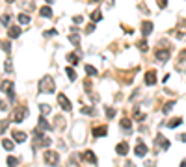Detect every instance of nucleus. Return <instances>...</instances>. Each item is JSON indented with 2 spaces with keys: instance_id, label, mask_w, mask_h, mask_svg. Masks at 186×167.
<instances>
[{
  "instance_id": "38",
  "label": "nucleus",
  "mask_w": 186,
  "mask_h": 167,
  "mask_svg": "<svg viewBox=\"0 0 186 167\" xmlns=\"http://www.w3.org/2000/svg\"><path fill=\"white\" fill-rule=\"evenodd\" d=\"M179 139H181L182 143H186V134H181V136H179Z\"/></svg>"
},
{
  "instance_id": "2",
  "label": "nucleus",
  "mask_w": 186,
  "mask_h": 167,
  "mask_svg": "<svg viewBox=\"0 0 186 167\" xmlns=\"http://www.w3.org/2000/svg\"><path fill=\"white\" fill-rule=\"evenodd\" d=\"M43 160H45V163H49V165H56L60 162V154L54 152V150H45Z\"/></svg>"
},
{
  "instance_id": "43",
  "label": "nucleus",
  "mask_w": 186,
  "mask_h": 167,
  "mask_svg": "<svg viewBox=\"0 0 186 167\" xmlns=\"http://www.w3.org/2000/svg\"><path fill=\"white\" fill-rule=\"evenodd\" d=\"M0 108H2V102H0Z\"/></svg>"
},
{
  "instance_id": "13",
  "label": "nucleus",
  "mask_w": 186,
  "mask_h": 167,
  "mask_svg": "<svg viewBox=\"0 0 186 167\" xmlns=\"http://www.w3.org/2000/svg\"><path fill=\"white\" fill-rule=\"evenodd\" d=\"M106 134H108L106 126H95V128H93V136H95V137H101V136H106Z\"/></svg>"
},
{
  "instance_id": "11",
  "label": "nucleus",
  "mask_w": 186,
  "mask_h": 167,
  "mask_svg": "<svg viewBox=\"0 0 186 167\" xmlns=\"http://www.w3.org/2000/svg\"><path fill=\"white\" fill-rule=\"evenodd\" d=\"M82 158H84L86 162H89V163H97V158H95V154L91 150H86L84 154H82Z\"/></svg>"
},
{
  "instance_id": "21",
  "label": "nucleus",
  "mask_w": 186,
  "mask_h": 167,
  "mask_svg": "<svg viewBox=\"0 0 186 167\" xmlns=\"http://www.w3.org/2000/svg\"><path fill=\"white\" fill-rule=\"evenodd\" d=\"M175 106V100H169V102H166V104H164V113H169V111H171V108H173Z\"/></svg>"
},
{
  "instance_id": "37",
  "label": "nucleus",
  "mask_w": 186,
  "mask_h": 167,
  "mask_svg": "<svg viewBox=\"0 0 186 167\" xmlns=\"http://www.w3.org/2000/svg\"><path fill=\"white\" fill-rule=\"evenodd\" d=\"M73 20H74V24H82V17H80V15H78V17H74Z\"/></svg>"
},
{
  "instance_id": "15",
  "label": "nucleus",
  "mask_w": 186,
  "mask_h": 167,
  "mask_svg": "<svg viewBox=\"0 0 186 167\" xmlns=\"http://www.w3.org/2000/svg\"><path fill=\"white\" fill-rule=\"evenodd\" d=\"M179 124H182V119H181V117H175V119H171V121L168 123V126H169V128H177Z\"/></svg>"
},
{
  "instance_id": "30",
  "label": "nucleus",
  "mask_w": 186,
  "mask_h": 167,
  "mask_svg": "<svg viewBox=\"0 0 186 167\" xmlns=\"http://www.w3.org/2000/svg\"><path fill=\"white\" fill-rule=\"evenodd\" d=\"M106 115H108V119L115 117V110H114V108H106Z\"/></svg>"
},
{
  "instance_id": "28",
  "label": "nucleus",
  "mask_w": 186,
  "mask_h": 167,
  "mask_svg": "<svg viewBox=\"0 0 186 167\" xmlns=\"http://www.w3.org/2000/svg\"><path fill=\"white\" fill-rule=\"evenodd\" d=\"M130 124H132V123H130V119H121V126L125 128V130L130 128Z\"/></svg>"
},
{
  "instance_id": "17",
  "label": "nucleus",
  "mask_w": 186,
  "mask_h": 167,
  "mask_svg": "<svg viewBox=\"0 0 186 167\" xmlns=\"http://www.w3.org/2000/svg\"><path fill=\"white\" fill-rule=\"evenodd\" d=\"M39 13H41V17H52V9L49 8V6L41 8V9H39Z\"/></svg>"
},
{
  "instance_id": "5",
  "label": "nucleus",
  "mask_w": 186,
  "mask_h": 167,
  "mask_svg": "<svg viewBox=\"0 0 186 167\" xmlns=\"http://www.w3.org/2000/svg\"><path fill=\"white\" fill-rule=\"evenodd\" d=\"M134 154H136V156H140V158H143V156L147 154V145L140 141V143L136 145V149H134Z\"/></svg>"
},
{
  "instance_id": "19",
  "label": "nucleus",
  "mask_w": 186,
  "mask_h": 167,
  "mask_svg": "<svg viewBox=\"0 0 186 167\" xmlns=\"http://www.w3.org/2000/svg\"><path fill=\"white\" fill-rule=\"evenodd\" d=\"M101 19H102V13H101V9H95V11L91 13V20H95V23H99Z\"/></svg>"
},
{
  "instance_id": "6",
  "label": "nucleus",
  "mask_w": 186,
  "mask_h": 167,
  "mask_svg": "<svg viewBox=\"0 0 186 167\" xmlns=\"http://www.w3.org/2000/svg\"><path fill=\"white\" fill-rule=\"evenodd\" d=\"M115 152H117L119 156H125V154H128V143H127V141H121V143H117V147H115Z\"/></svg>"
},
{
  "instance_id": "14",
  "label": "nucleus",
  "mask_w": 186,
  "mask_h": 167,
  "mask_svg": "<svg viewBox=\"0 0 186 167\" xmlns=\"http://www.w3.org/2000/svg\"><path fill=\"white\" fill-rule=\"evenodd\" d=\"M19 36H20V28H19V26H9V37L15 39V37H19Z\"/></svg>"
},
{
  "instance_id": "26",
  "label": "nucleus",
  "mask_w": 186,
  "mask_h": 167,
  "mask_svg": "<svg viewBox=\"0 0 186 167\" xmlns=\"http://www.w3.org/2000/svg\"><path fill=\"white\" fill-rule=\"evenodd\" d=\"M9 15H8V13H6V15H2V17H0V23H2L4 26H9Z\"/></svg>"
},
{
  "instance_id": "3",
  "label": "nucleus",
  "mask_w": 186,
  "mask_h": 167,
  "mask_svg": "<svg viewBox=\"0 0 186 167\" xmlns=\"http://www.w3.org/2000/svg\"><path fill=\"white\" fill-rule=\"evenodd\" d=\"M58 104L61 106V110H65V111H71V108H73V106H71V100H69L63 93L58 95Z\"/></svg>"
},
{
  "instance_id": "10",
  "label": "nucleus",
  "mask_w": 186,
  "mask_h": 167,
  "mask_svg": "<svg viewBox=\"0 0 186 167\" xmlns=\"http://www.w3.org/2000/svg\"><path fill=\"white\" fill-rule=\"evenodd\" d=\"M145 84H147V86H155V84H156V73L155 71L145 73Z\"/></svg>"
},
{
  "instance_id": "22",
  "label": "nucleus",
  "mask_w": 186,
  "mask_h": 167,
  "mask_svg": "<svg viewBox=\"0 0 186 167\" xmlns=\"http://www.w3.org/2000/svg\"><path fill=\"white\" fill-rule=\"evenodd\" d=\"M65 71H67V76H69V78H71V80H77V71H74L73 67H67Z\"/></svg>"
},
{
  "instance_id": "36",
  "label": "nucleus",
  "mask_w": 186,
  "mask_h": 167,
  "mask_svg": "<svg viewBox=\"0 0 186 167\" xmlns=\"http://www.w3.org/2000/svg\"><path fill=\"white\" fill-rule=\"evenodd\" d=\"M138 46H140L142 50H147V45H145V41H140V43H138Z\"/></svg>"
},
{
  "instance_id": "27",
  "label": "nucleus",
  "mask_w": 186,
  "mask_h": 167,
  "mask_svg": "<svg viewBox=\"0 0 186 167\" xmlns=\"http://www.w3.org/2000/svg\"><path fill=\"white\" fill-rule=\"evenodd\" d=\"M86 73H88V74H91V76H95V74H97V69L91 67V65H86Z\"/></svg>"
},
{
  "instance_id": "9",
  "label": "nucleus",
  "mask_w": 186,
  "mask_h": 167,
  "mask_svg": "<svg viewBox=\"0 0 186 167\" xmlns=\"http://www.w3.org/2000/svg\"><path fill=\"white\" fill-rule=\"evenodd\" d=\"M151 32H153V23H151V20H143V24H142V33L147 37Z\"/></svg>"
},
{
  "instance_id": "40",
  "label": "nucleus",
  "mask_w": 186,
  "mask_h": 167,
  "mask_svg": "<svg viewBox=\"0 0 186 167\" xmlns=\"http://www.w3.org/2000/svg\"><path fill=\"white\" fill-rule=\"evenodd\" d=\"M54 2V0H47V4H52Z\"/></svg>"
},
{
  "instance_id": "23",
  "label": "nucleus",
  "mask_w": 186,
  "mask_h": 167,
  "mask_svg": "<svg viewBox=\"0 0 186 167\" xmlns=\"http://www.w3.org/2000/svg\"><path fill=\"white\" fill-rule=\"evenodd\" d=\"M17 163H19V160L15 156H8V167H17Z\"/></svg>"
},
{
  "instance_id": "25",
  "label": "nucleus",
  "mask_w": 186,
  "mask_h": 167,
  "mask_svg": "<svg viewBox=\"0 0 186 167\" xmlns=\"http://www.w3.org/2000/svg\"><path fill=\"white\" fill-rule=\"evenodd\" d=\"M67 61L69 63H78V56L77 54H67Z\"/></svg>"
},
{
  "instance_id": "34",
  "label": "nucleus",
  "mask_w": 186,
  "mask_h": 167,
  "mask_svg": "<svg viewBox=\"0 0 186 167\" xmlns=\"http://www.w3.org/2000/svg\"><path fill=\"white\" fill-rule=\"evenodd\" d=\"M6 128H8V123H0V134H4Z\"/></svg>"
},
{
  "instance_id": "4",
  "label": "nucleus",
  "mask_w": 186,
  "mask_h": 167,
  "mask_svg": "<svg viewBox=\"0 0 186 167\" xmlns=\"http://www.w3.org/2000/svg\"><path fill=\"white\" fill-rule=\"evenodd\" d=\"M26 115H28V110L26 108H19V110H15V113H13V121L15 123H23L26 119Z\"/></svg>"
},
{
  "instance_id": "24",
  "label": "nucleus",
  "mask_w": 186,
  "mask_h": 167,
  "mask_svg": "<svg viewBox=\"0 0 186 167\" xmlns=\"http://www.w3.org/2000/svg\"><path fill=\"white\" fill-rule=\"evenodd\" d=\"M39 110H41V113H43V115H49L50 113V106H49V104H41Z\"/></svg>"
},
{
  "instance_id": "20",
  "label": "nucleus",
  "mask_w": 186,
  "mask_h": 167,
  "mask_svg": "<svg viewBox=\"0 0 186 167\" xmlns=\"http://www.w3.org/2000/svg\"><path fill=\"white\" fill-rule=\"evenodd\" d=\"M17 19H19V23H20V24H28V23H30V17L26 15V13H20Z\"/></svg>"
},
{
  "instance_id": "29",
  "label": "nucleus",
  "mask_w": 186,
  "mask_h": 167,
  "mask_svg": "<svg viewBox=\"0 0 186 167\" xmlns=\"http://www.w3.org/2000/svg\"><path fill=\"white\" fill-rule=\"evenodd\" d=\"M69 41H71L73 45H78V43H80V37L77 36V33H74V36H71V37H69Z\"/></svg>"
},
{
  "instance_id": "42",
  "label": "nucleus",
  "mask_w": 186,
  "mask_h": 167,
  "mask_svg": "<svg viewBox=\"0 0 186 167\" xmlns=\"http://www.w3.org/2000/svg\"><path fill=\"white\" fill-rule=\"evenodd\" d=\"M91 2H99V0H91Z\"/></svg>"
},
{
  "instance_id": "18",
  "label": "nucleus",
  "mask_w": 186,
  "mask_h": 167,
  "mask_svg": "<svg viewBox=\"0 0 186 167\" xmlns=\"http://www.w3.org/2000/svg\"><path fill=\"white\" fill-rule=\"evenodd\" d=\"M13 145H15V143H13L11 139H2V147H4L6 150H11V149H13Z\"/></svg>"
},
{
  "instance_id": "35",
  "label": "nucleus",
  "mask_w": 186,
  "mask_h": 167,
  "mask_svg": "<svg viewBox=\"0 0 186 167\" xmlns=\"http://www.w3.org/2000/svg\"><path fill=\"white\" fill-rule=\"evenodd\" d=\"M93 30H95V24H88V26H86V32H88V33H91Z\"/></svg>"
},
{
  "instance_id": "39",
  "label": "nucleus",
  "mask_w": 186,
  "mask_h": 167,
  "mask_svg": "<svg viewBox=\"0 0 186 167\" xmlns=\"http://www.w3.org/2000/svg\"><path fill=\"white\" fill-rule=\"evenodd\" d=\"M6 2H8V4H13V2H15V0H6Z\"/></svg>"
},
{
  "instance_id": "8",
  "label": "nucleus",
  "mask_w": 186,
  "mask_h": 167,
  "mask_svg": "<svg viewBox=\"0 0 186 167\" xmlns=\"http://www.w3.org/2000/svg\"><path fill=\"white\" fill-rule=\"evenodd\" d=\"M155 56H156L158 61H168L169 60V50H162V48H158V50L155 52Z\"/></svg>"
},
{
  "instance_id": "1",
  "label": "nucleus",
  "mask_w": 186,
  "mask_h": 167,
  "mask_svg": "<svg viewBox=\"0 0 186 167\" xmlns=\"http://www.w3.org/2000/svg\"><path fill=\"white\" fill-rule=\"evenodd\" d=\"M39 91L41 93H54V80L50 76H45V78L39 82Z\"/></svg>"
},
{
  "instance_id": "12",
  "label": "nucleus",
  "mask_w": 186,
  "mask_h": 167,
  "mask_svg": "<svg viewBox=\"0 0 186 167\" xmlns=\"http://www.w3.org/2000/svg\"><path fill=\"white\" fill-rule=\"evenodd\" d=\"M156 143H158V147H160V149H164V150H166V149H169V141H168L166 137H162V136H158V137H156Z\"/></svg>"
},
{
  "instance_id": "32",
  "label": "nucleus",
  "mask_w": 186,
  "mask_h": 167,
  "mask_svg": "<svg viewBox=\"0 0 186 167\" xmlns=\"http://www.w3.org/2000/svg\"><path fill=\"white\" fill-rule=\"evenodd\" d=\"M6 71H8V73L13 71V67H11V60H6Z\"/></svg>"
},
{
  "instance_id": "33",
  "label": "nucleus",
  "mask_w": 186,
  "mask_h": 167,
  "mask_svg": "<svg viewBox=\"0 0 186 167\" xmlns=\"http://www.w3.org/2000/svg\"><path fill=\"white\" fill-rule=\"evenodd\" d=\"M56 33H58L56 30H47V32H45V36H47V37H52V36H56Z\"/></svg>"
},
{
  "instance_id": "7",
  "label": "nucleus",
  "mask_w": 186,
  "mask_h": 167,
  "mask_svg": "<svg viewBox=\"0 0 186 167\" xmlns=\"http://www.w3.org/2000/svg\"><path fill=\"white\" fill-rule=\"evenodd\" d=\"M11 137L15 139L17 143H24L26 141V134H24V132H20V130H13L11 132Z\"/></svg>"
},
{
  "instance_id": "31",
  "label": "nucleus",
  "mask_w": 186,
  "mask_h": 167,
  "mask_svg": "<svg viewBox=\"0 0 186 167\" xmlns=\"http://www.w3.org/2000/svg\"><path fill=\"white\" fill-rule=\"evenodd\" d=\"M181 61H186V48H184L181 54H179V63H181Z\"/></svg>"
},
{
  "instance_id": "16",
  "label": "nucleus",
  "mask_w": 186,
  "mask_h": 167,
  "mask_svg": "<svg viewBox=\"0 0 186 167\" xmlns=\"http://www.w3.org/2000/svg\"><path fill=\"white\" fill-rule=\"evenodd\" d=\"M50 128V124L47 123L45 117H39V130H49Z\"/></svg>"
},
{
  "instance_id": "41",
  "label": "nucleus",
  "mask_w": 186,
  "mask_h": 167,
  "mask_svg": "<svg viewBox=\"0 0 186 167\" xmlns=\"http://www.w3.org/2000/svg\"><path fill=\"white\" fill-rule=\"evenodd\" d=\"M181 167H186V162H182V163H181Z\"/></svg>"
}]
</instances>
